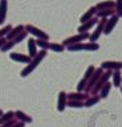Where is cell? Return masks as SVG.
<instances>
[{
    "label": "cell",
    "instance_id": "1",
    "mask_svg": "<svg viewBox=\"0 0 122 127\" xmlns=\"http://www.w3.org/2000/svg\"><path fill=\"white\" fill-rule=\"evenodd\" d=\"M46 52H48V50H42V49H41V50H39V53L36 54V57H33L32 60H31V62L28 64V65H27V66L24 67V69H23V70L20 71V75H21L23 78L28 77V75H29L31 73H32V71H33L35 69H36V67H37L39 65H40L41 61L46 57V54H48Z\"/></svg>",
    "mask_w": 122,
    "mask_h": 127
},
{
    "label": "cell",
    "instance_id": "2",
    "mask_svg": "<svg viewBox=\"0 0 122 127\" xmlns=\"http://www.w3.org/2000/svg\"><path fill=\"white\" fill-rule=\"evenodd\" d=\"M68 52H72V53H76V52H96L100 49V45L98 42H78V44H73V45L66 46Z\"/></svg>",
    "mask_w": 122,
    "mask_h": 127
},
{
    "label": "cell",
    "instance_id": "3",
    "mask_svg": "<svg viewBox=\"0 0 122 127\" xmlns=\"http://www.w3.org/2000/svg\"><path fill=\"white\" fill-rule=\"evenodd\" d=\"M112 74H113V71L112 70H105L104 73H102V75H101V78L98 79V82L94 85V87L92 90H90V93H92V95H97L98 93H100V90L104 87L106 83L109 82V79L112 78Z\"/></svg>",
    "mask_w": 122,
    "mask_h": 127
},
{
    "label": "cell",
    "instance_id": "4",
    "mask_svg": "<svg viewBox=\"0 0 122 127\" xmlns=\"http://www.w3.org/2000/svg\"><path fill=\"white\" fill-rule=\"evenodd\" d=\"M89 37H90L89 32H86V33H77V34H73V36H70V37L65 38L61 44L66 48V46H69V45H73V44L84 42V41H86V40H89Z\"/></svg>",
    "mask_w": 122,
    "mask_h": 127
},
{
    "label": "cell",
    "instance_id": "5",
    "mask_svg": "<svg viewBox=\"0 0 122 127\" xmlns=\"http://www.w3.org/2000/svg\"><path fill=\"white\" fill-rule=\"evenodd\" d=\"M106 21H108V19H100V21H98L97 25H96L94 32L90 33V37H89V41L90 42H97L98 38H100V36L104 34V29H105Z\"/></svg>",
    "mask_w": 122,
    "mask_h": 127
},
{
    "label": "cell",
    "instance_id": "6",
    "mask_svg": "<svg viewBox=\"0 0 122 127\" xmlns=\"http://www.w3.org/2000/svg\"><path fill=\"white\" fill-rule=\"evenodd\" d=\"M25 31L28 32L29 34H32L35 38L49 40V34L46 33V32H44L42 29H40V28H37V27H35V25H31V24H28V25H25Z\"/></svg>",
    "mask_w": 122,
    "mask_h": 127
},
{
    "label": "cell",
    "instance_id": "7",
    "mask_svg": "<svg viewBox=\"0 0 122 127\" xmlns=\"http://www.w3.org/2000/svg\"><path fill=\"white\" fill-rule=\"evenodd\" d=\"M104 69L100 66V67H96V70H94V73L92 74V77H90V79L88 81V85H86V87H85V93H90V90L94 87V85L98 82V79L101 78V75H102V73H104Z\"/></svg>",
    "mask_w": 122,
    "mask_h": 127
},
{
    "label": "cell",
    "instance_id": "8",
    "mask_svg": "<svg viewBox=\"0 0 122 127\" xmlns=\"http://www.w3.org/2000/svg\"><path fill=\"white\" fill-rule=\"evenodd\" d=\"M98 21H100V19H98L97 16H94L93 19H90V20H88V21L82 23L81 25L77 28V32H78V33H86V32H89L93 27H96Z\"/></svg>",
    "mask_w": 122,
    "mask_h": 127
},
{
    "label": "cell",
    "instance_id": "9",
    "mask_svg": "<svg viewBox=\"0 0 122 127\" xmlns=\"http://www.w3.org/2000/svg\"><path fill=\"white\" fill-rule=\"evenodd\" d=\"M118 21H120V17H118L117 15H114V16H112V17H109V19H108V21H106L105 29H104V34L109 36L110 33H112V32H113V29L117 27Z\"/></svg>",
    "mask_w": 122,
    "mask_h": 127
},
{
    "label": "cell",
    "instance_id": "10",
    "mask_svg": "<svg viewBox=\"0 0 122 127\" xmlns=\"http://www.w3.org/2000/svg\"><path fill=\"white\" fill-rule=\"evenodd\" d=\"M9 58L15 62H20V64H28L31 62V58L28 54H24V53H17V52H13V53H9Z\"/></svg>",
    "mask_w": 122,
    "mask_h": 127
},
{
    "label": "cell",
    "instance_id": "11",
    "mask_svg": "<svg viewBox=\"0 0 122 127\" xmlns=\"http://www.w3.org/2000/svg\"><path fill=\"white\" fill-rule=\"evenodd\" d=\"M101 67L104 70H121L122 69V61H102Z\"/></svg>",
    "mask_w": 122,
    "mask_h": 127
},
{
    "label": "cell",
    "instance_id": "12",
    "mask_svg": "<svg viewBox=\"0 0 122 127\" xmlns=\"http://www.w3.org/2000/svg\"><path fill=\"white\" fill-rule=\"evenodd\" d=\"M66 103H68V94L65 91H60L57 95V111L62 113L66 107Z\"/></svg>",
    "mask_w": 122,
    "mask_h": 127
},
{
    "label": "cell",
    "instance_id": "13",
    "mask_svg": "<svg viewBox=\"0 0 122 127\" xmlns=\"http://www.w3.org/2000/svg\"><path fill=\"white\" fill-rule=\"evenodd\" d=\"M89 97L88 93L85 91H77V93H69L68 94V101H82L85 102V99Z\"/></svg>",
    "mask_w": 122,
    "mask_h": 127
},
{
    "label": "cell",
    "instance_id": "14",
    "mask_svg": "<svg viewBox=\"0 0 122 127\" xmlns=\"http://www.w3.org/2000/svg\"><path fill=\"white\" fill-rule=\"evenodd\" d=\"M8 12V0H0V24H4Z\"/></svg>",
    "mask_w": 122,
    "mask_h": 127
},
{
    "label": "cell",
    "instance_id": "15",
    "mask_svg": "<svg viewBox=\"0 0 122 127\" xmlns=\"http://www.w3.org/2000/svg\"><path fill=\"white\" fill-rule=\"evenodd\" d=\"M27 46H28V56L31 58L36 57V54L39 53L37 50V45H36V38H29L28 40V44H27Z\"/></svg>",
    "mask_w": 122,
    "mask_h": 127
},
{
    "label": "cell",
    "instance_id": "16",
    "mask_svg": "<svg viewBox=\"0 0 122 127\" xmlns=\"http://www.w3.org/2000/svg\"><path fill=\"white\" fill-rule=\"evenodd\" d=\"M97 15V8H96V5H93V7H90L88 11L85 12L84 15L80 17V23L82 24V23H85V21H88V20H90V19H93L94 16Z\"/></svg>",
    "mask_w": 122,
    "mask_h": 127
},
{
    "label": "cell",
    "instance_id": "17",
    "mask_svg": "<svg viewBox=\"0 0 122 127\" xmlns=\"http://www.w3.org/2000/svg\"><path fill=\"white\" fill-rule=\"evenodd\" d=\"M23 31H25V25H21V24H19V25H16V27H12V29H11V32L8 34H7V40H13L16 36H19L21 33Z\"/></svg>",
    "mask_w": 122,
    "mask_h": 127
},
{
    "label": "cell",
    "instance_id": "18",
    "mask_svg": "<svg viewBox=\"0 0 122 127\" xmlns=\"http://www.w3.org/2000/svg\"><path fill=\"white\" fill-rule=\"evenodd\" d=\"M15 118L23 123H32V121H33L32 117H29L28 114H25L24 111H20V110L15 111Z\"/></svg>",
    "mask_w": 122,
    "mask_h": 127
},
{
    "label": "cell",
    "instance_id": "19",
    "mask_svg": "<svg viewBox=\"0 0 122 127\" xmlns=\"http://www.w3.org/2000/svg\"><path fill=\"white\" fill-rule=\"evenodd\" d=\"M116 15V9L114 8H109V9H102V11H97V17L98 19H109L112 16Z\"/></svg>",
    "mask_w": 122,
    "mask_h": 127
},
{
    "label": "cell",
    "instance_id": "20",
    "mask_svg": "<svg viewBox=\"0 0 122 127\" xmlns=\"http://www.w3.org/2000/svg\"><path fill=\"white\" fill-rule=\"evenodd\" d=\"M114 7H116V1H113V0H105V1H101V3H97L96 4L97 11L109 9V8H114Z\"/></svg>",
    "mask_w": 122,
    "mask_h": 127
},
{
    "label": "cell",
    "instance_id": "21",
    "mask_svg": "<svg viewBox=\"0 0 122 127\" xmlns=\"http://www.w3.org/2000/svg\"><path fill=\"white\" fill-rule=\"evenodd\" d=\"M112 79H113V86L116 87H121L122 86V75H121V70H114L112 74Z\"/></svg>",
    "mask_w": 122,
    "mask_h": 127
},
{
    "label": "cell",
    "instance_id": "22",
    "mask_svg": "<svg viewBox=\"0 0 122 127\" xmlns=\"http://www.w3.org/2000/svg\"><path fill=\"white\" fill-rule=\"evenodd\" d=\"M100 95H89L88 98L85 99V107H92L94 105H97L98 102H100Z\"/></svg>",
    "mask_w": 122,
    "mask_h": 127
},
{
    "label": "cell",
    "instance_id": "23",
    "mask_svg": "<svg viewBox=\"0 0 122 127\" xmlns=\"http://www.w3.org/2000/svg\"><path fill=\"white\" fill-rule=\"evenodd\" d=\"M49 49L54 52V53H62L66 48L62 45L61 42H50V45H49Z\"/></svg>",
    "mask_w": 122,
    "mask_h": 127
},
{
    "label": "cell",
    "instance_id": "24",
    "mask_svg": "<svg viewBox=\"0 0 122 127\" xmlns=\"http://www.w3.org/2000/svg\"><path fill=\"white\" fill-rule=\"evenodd\" d=\"M15 118V111H7L5 114H3L1 117H0V126H3L4 123L9 122L11 119Z\"/></svg>",
    "mask_w": 122,
    "mask_h": 127
},
{
    "label": "cell",
    "instance_id": "25",
    "mask_svg": "<svg viewBox=\"0 0 122 127\" xmlns=\"http://www.w3.org/2000/svg\"><path fill=\"white\" fill-rule=\"evenodd\" d=\"M112 86H113V83L108 82V83H106V85H105V86L100 90V93H98V94H100V98H101V99H104V98H106V97L109 95L110 89H112Z\"/></svg>",
    "mask_w": 122,
    "mask_h": 127
},
{
    "label": "cell",
    "instance_id": "26",
    "mask_svg": "<svg viewBox=\"0 0 122 127\" xmlns=\"http://www.w3.org/2000/svg\"><path fill=\"white\" fill-rule=\"evenodd\" d=\"M36 45L37 48H40L42 50H49V40H41V38H36Z\"/></svg>",
    "mask_w": 122,
    "mask_h": 127
},
{
    "label": "cell",
    "instance_id": "27",
    "mask_svg": "<svg viewBox=\"0 0 122 127\" xmlns=\"http://www.w3.org/2000/svg\"><path fill=\"white\" fill-rule=\"evenodd\" d=\"M66 106L72 107V109H81V107H85V103L82 101H68Z\"/></svg>",
    "mask_w": 122,
    "mask_h": 127
},
{
    "label": "cell",
    "instance_id": "28",
    "mask_svg": "<svg viewBox=\"0 0 122 127\" xmlns=\"http://www.w3.org/2000/svg\"><path fill=\"white\" fill-rule=\"evenodd\" d=\"M15 45H16V44L13 42V40H7L5 44L1 46V49H0V50H1L3 53H5V52H9V50L12 49V48H13Z\"/></svg>",
    "mask_w": 122,
    "mask_h": 127
},
{
    "label": "cell",
    "instance_id": "29",
    "mask_svg": "<svg viewBox=\"0 0 122 127\" xmlns=\"http://www.w3.org/2000/svg\"><path fill=\"white\" fill-rule=\"evenodd\" d=\"M28 34H29V33H28V32H27V31H23L20 34H19V36H16V37L13 38V42H15V44H16V45H17V44H20L21 41H24V40L27 38V36H28Z\"/></svg>",
    "mask_w": 122,
    "mask_h": 127
},
{
    "label": "cell",
    "instance_id": "30",
    "mask_svg": "<svg viewBox=\"0 0 122 127\" xmlns=\"http://www.w3.org/2000/svg\"><path fill=\"white\" fill-rule=\"evenodd\" d=\"M11 29H12V25H4L1 28V29H0V38H4V37H7V34L11 32Z\"/></svg>",
    "mask_w": 122,
    "mask_h": 127
},
{
    "label": "cell",
    "instance_id": "31",
    "mask_svg": "<svg viewBox=\"0 0 122 127\" xmlns=\"http://www.w3.org/2000/svg\"><path fill=\"white\" fill-rule=\"evenodd\" d=\"M114 9H116V15L118 17H122V0H116V7H114Z\"/></svg>",
    "mask_w": 122,
    "mask_h": 127
},
{
    "label": "cell",
    "instance_id": "32",
    "mask_svg": "<svg viewBox=\"0 0 122 127\" xmlns=\"http://www.w3.org/2000/svg\"><path fill=\"white\" fill-rule=\"evenodd\" d=\"M16 122H17V119H16V118H13V119H11L9 122L4 123V125H3L1 127H12V126H13V125H15V123H16Z\"/></svg>",
    "mask_w": 122,
    "mask_h": 127
},
{
    "label": "cell",
    "instance_id": "33",
    "mask_svg": "<svg viewBox=\"0 0 122 127\" xmlns=\"http://www.w3.org/2000/svg\"><path fill=\"white\" fill-rule=\"evenodd\" d=\"M12 127H25V123H23V122H20V121H17Z\"/></svg>",
    "mask_w": 122,
    "mask_h": 127
},
{
    "label": "cell",
    "instance_id": "34",
    "mask_svg": "<svg viewBox=\"0 0 122 127\" xmlns=\"http://www.w3.org/2000/svg\"><path fill=\"white\" fill-rule=\"evenodd\" d=\"M5 41H7V38H5V37H4V38H0V49H1V46L5 44Z\"/></svg>",
    "mask_w": 122,
    "mask_h": 127
},
{
    "label": "cell",
    "instance_id": "35",
    "mask_svg": "<svg viewBox=\"0 0 122 127\" xmlns=\"http://www.w3.org/2000/svg\"><path fill=\"white\" fill-rule=\"evenodd\" d=\"M1 115H3V111H1V110H0V117H1Z\"/></svg>",
    "mask_w": 122,
    "mask_h": 127
},
{
    "label": "cell",
    "instance_id": "36",
    "mask_svg": "<svg viewBox=\"0 0 122 127\" xmlns=\"http://www.w3.org/2000/svg\"><path fill=\"white\" fill-rule=\"evenodd\" d=\"M121 91H122V86H121Z\"/></svg>",
    "mask_w": 122,
    "mask_h": 127
}]
</instances>
